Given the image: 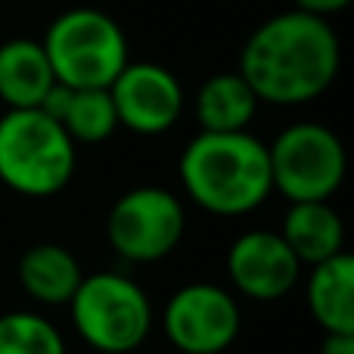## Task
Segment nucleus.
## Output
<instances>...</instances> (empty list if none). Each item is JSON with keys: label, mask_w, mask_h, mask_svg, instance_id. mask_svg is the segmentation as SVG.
<instances>
[{"label": "nucleus", "mask_w": 354, "mask_h": 354, "mask_svg": "<svg viewBox=\"0 0 354 354\" xmlns=\"http://www.w3.org/2000/svg\"><path fill=\"white\" fill-rule=\"evenodd\" d=\"M342 68V47L330 19L286 10L264 19L243 44L236 72L258 103L305 106L324 97Z\"/></svg>", "instance_id": "obj_1"}, {"label": "nucleus", "mask_w": 354, "mask_h": 354, "mask_svg": "<svg viewBox=\"0 0 354 354\" xmlns=\"http://www.w3.org/2000/svg\"><path fill=\"white\" fill-rule=\"evenodd\" d=\"M177 174L189 202L214 218H245L274 193L268 143L249 131H199L183 147Z\"/></svg>", "instance_id": "obj_2"}, {"label": "nucleus", "mask_w": 354, "mask_h": 354, "mask_svg": "<svg viewBox=\"0 0 354 354\" xmlns=\"http://www.w3.org/2000/svg\"><path fill=\"white\" fill-rule=\"evenodd\" d=\"M78 147L56 118L41 109L0 115V183L28 199H50L72 183Z\"/></svg>", "instance_id": "obj_3"}, {"label": "nucleus", "mask_w": 354, "mask_h": 354, "mask_svg": "<svg viewBox=\"0 0 354 354\" xmlns=\"http://www.w3.org/2000/svg\"><path fill=\"white\" fill-rule=\"evenodd\" d=\"M66 308L75 333L100 354L140 351L156 324L147 289L118 270L84 274Z\"/></svg>", "instance_id": "obj_4"}, {"label": "nucleus", "mask_w": 354, "mask_h": 354, "mask_svg": "<svg viewBox=\"0 0 354 354\" xmlns=\"http://www.w3.org/2000/svg\"><path fill=\"white\" fill-rule=\"evenodd\" d=\"M41 44L53 78L72 91H87V87L106 91L131 62L124 28L109 12L93 6H75L59 12Z\"/></svg>", "instance_id": "obj_5"}, {"label": "nucleus", "mask_w": 354, "mask_h": 354, "mask_svg": "<svg viewBox=\"0 0 354 354\" xmlns=\"http://www.w3.org/2000/svg\"><path fill=\"white\" fill-rule=\"evenodd\" d=\"M270 183L289 202H330L345 180V147L320 122H295L268 143Z\"/></svg>", "instance_id": "obj_6"}, {"label": "nucleus", "mask_w": 354, "mask_h": 354, "mask_svg": "<svg viewBox=\"0 0 354 354\" xmlns=\"http://www.w3.org/2000/svg\"><path fill=\"white\" fill-rule=\"evenodd\" d=\"M187 233V208L165 187H134L115 199L106 218V239L128 264L165 261Z\"/></svg>", "instance_id": "obj_7"}, {"label": "nucleus", "mask_w": 354, "mask_h": 354, "mask_svg": "<svg viewBox=\"0 0 354 354\" xmlns=\"http://www.w3.org/2000/svg\"><path fill=\"white\" fill-rule=\"evenodd\" d=\"M243 330V311L230 289L187 283L162 308V333L180 354H224Z\"/></svg>", "instance_id": "obj_8"}, {"label": "nucleus", "mask_w": 354, "mask_h": 354, "mask_svg": "<svg viewBox=\"0 0 354 354\" xmlns=\"http://www.w3.org/2000/svg\"><path fill=\"white\" fill-rule=\"evenodd\" d=\"M118 128L140 137L171 131L183 115V87L171 68L159 62H128L109 87Z\"/></svg>", "instance_id": "obj_9"}, {"label": "nucleus", "mask_w": 354, "mask_h": 354, "mask_svg": "<svg viewBox=\"0 0 354 354\" xmlns=\"http://www.w3.org/2000/svg\"><path fill=\"white\" fill-rule=\"evenodd\" d=\"M301 264L277 230H245L227 249V280L252 301L286 299L301 280Z\"/></svg>", "instance_id": "obj_10"}, {"label": "nucleus", "mask_w": 354, "mask_h": 354, "mask_svg": "<svg viewBox=\"0 0 354 354\" xmlns=\"http://www.w3.org/2000/svg\"><path fill=\"white\" fill-rule=\"evenodd\" d=\"M277 233L301 268H314L345 252V224L330 202H289Z\"/></svg>", "instance_id": "obj_11"}, {"label": "nucleus", "mask_w": 354, "mask_h": 354, "mask_svg": "<svg viewBox=\"0 0 354 354\" xmlns=\"http://www.w3.org/2000/svg\"><path fill=\"white\" fill-rule=\"evenodd\" d=\"M19 286L37 305H68V299L75 295L81 277V261L75 258V252H68L59 243H35L31 249L22 252L19 258Z\"/></svg>", "instance_id": "obj_12"}, {"label": "nucleus", "mask_w": 354, "mask_h": 354, "mask_svg": "<svg viewBox=\"0 0 354 354\" xmlns=\"http://www.w3.org/2000/svg\"><path fill=\"white\" fill-rule=\"evenodd\" d=\"M56 84L41 41L10 37L0 44V103L6 109H37Z\"/></svg>", "instance_id": "obj_13"}, {"label": "nucleus", "mask_w": 354, "mask_h": 354, "mask_svg": "<svg viewBox=\"0 0 354 354\" xmlns=\"http://www.w3.org/2000/svg\"><path fill=\"white\" fill-rule=\"evenodd\" d=\"M305 295L308 311L324 333H354V258L348 252L314 264Z\"/></svg>", "instance_id": "obj_14"}, {"label": "nucleus", "mask_w": 354, "mask_h": 354, "mask_svg": "<svg viewBox=\"0 0 354 354\" xmlns=\"http://www.w3.org/2000/svg\"><path fill=\"white\" fill-rule=\"evenodd\" d=\"M255 112L258 97L239 72H218L205 78L193 100L196 124H199V131H212V134L249 131Z\"/></svg>", "instance_id": "obj_15"}, {"label": "nucleus", "mask_w": 354, "mask_h": 354, "mask_svg": "<svg viewBox=\"0 0 354 354\" xmlns=\"http://www.w3.org/2000/svg\"><path fill=\"white\" fill-rule=\"evenodd\" d=\"M59 124L66 128V134L72 137L75 147H78V143H84V147L106 143L118 131V115H115L109 91H103V87L72 91L68 109Z\"/></svg>", "instance_id": "obj_16"}, {"label": "nucleus", "mask_w": 354, "mask_h": 354, "mask_svg": "<svg viewBox=\"0 0 354 354\" xmlns=\"http://www.w3.org/2000/svg\"><path fill=\"white\" fill-rule=\"evenodd\" d=\"M0 354H66V339L44 314H0Z\"/></svg>", "instance_id": "obj_17"}, {"label": "nucleus", "mask_w": 354, "mask_h": 354, "mask_svg": "<svg viewBox=\"0 0 354 354\" xmlns=\"http://www.w3.org/2000/svg\"><path fill=\"white\" fill-rule=\"evenodd\" d=\"M292 3H295V10H305V12H311V16L330 19V16H336V12H342L351 0H292Z\"/></svg>", "instance_id": "obj_18"}, {"label": "nucleus", "mask_w": 354, "mask_h": 354, "mask_svg": "<svg viewBox=\"0 0 354 354\" xmlns=\"http://www.w3.org/2000/svg\"><path fill=\"white\" fill-rule=\"evenodd\" d=\"M320 354H354V333H326Z\"/></svg>", "instance_id": "obj_19"}, {"label": "nucleus", "mask_w": 354, "mask_h": 354, "mask_svg": "<svg viewBox=\"0 0 354 354\" xmlns=\"http://www.w3.org/2000/svg\"><path fill=\"white\" fill-rule=\"evenodd\" d=\"M124 354H140V351H124Z\"/></svg>", "instance_id": "obj_20"}]
</instances>
